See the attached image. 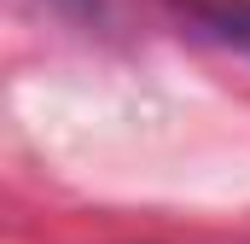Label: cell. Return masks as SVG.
Listing matches in <instances>:
<instances>
[{"mask_svg": "<svg viewBox=\"0 0 250 244\" xmlns=\"http://www.w3.org/2000/svg\"><path fill=\"white\" fill-rule=\"evenodd\" d=\"M198 18H204L209 35H221L239 53H250V0H198Z\"/></svg>", "mask_w": 250, "mask_h": 244, "instance_id": "obj_1", "label": "cell"}]
</instances>
